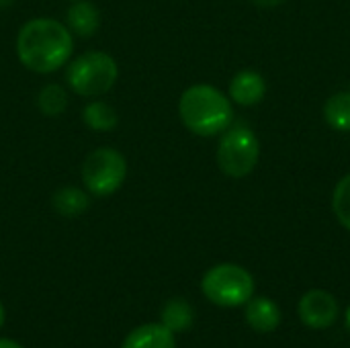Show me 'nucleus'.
<instances>
[{
    "label": "nucleus",
    "instance_id": "nucleus-1",
    "mask_svg": "<svg viewBox=\"0 0 350 348\" xmlns=\"http://www.w3.org/2000/svg\"><path fill=\"white\" fill-rule=\"evenodd\" d=\"M74 51V37L66 23L49 16L27 21L16 35L18 62L35 74H51L66 66Z\"/></svg>",
    "mask_w": 350,
    "mask_h": 348
},
{
    "label": "nucleus",
    "instance_id": "nucleus-2",
    "mask_svg": "<svg viewBox=\"0 0 350 348\" xmlns=\"http://www.w3.org/2000/svg\"><path fill=\"white\" fill-rule=\"evenodd\" d=\"M178 115L191 133L213 137L232 125L234 107L219 88L211 84H193L180 94Z\"/></svg>",
    "mask_w": 350,
    "mask_h": 348
},
{
    "label": "nucleus",
    "instance_id": "nucleus-3",
    "mask_svg": "<svg viewBox=\"0 0 350 348\" xmlns=\"http://www.w3.org/2000/svg\"><path fill=\"white\" fill-rule=\"evenodd\" d=\"M119 78L117 59L107 51H86L72 59L66 70V84L72 92L92 98L107 94Z\"/></svg>",
    "mask_w": 350,
    "mask_h": 348
},
{
    "label": "nucleus",
    "instance_id": "nucleus-4",
    "mask_svg": "<svg viewBox=\"0 0 350 348\" xmlns=\"http://www.w3.org/2000/svg\"><path fill=\"white\" fill-rule=\"evenodd\" d=\"M201 291L213 306L240 308L254 297V277L240 265L221 263L203 275Z\"/></svg>",
    "mask_w": 350,
    "mask_h": 348
},
{
    "label": "nucleus",
    "instance_id": "nucleus-5",
    "mask_svg": "<svg viewBox=\"0 0 350 348\" xmlns=\"http://www.w3.org/2000/svg\"><path fill=\"white\" fill-rule=\"evenodd\" d=\"M260 158V142L256 133L246 125L228 127L217 144V166L224 174L232 178L248 176Z\"/></svg>",
    "mask_w": 350,
    "mask_h": 348
},
{
    "label": "nucleus",
    "instance_id": "nucleus-6",
    "mask_svg": "<svg viewBox=\"0 0 350 348\" xmlns=\"http://www.w3.org/2000/svg\"><path fill=\"white\" fill-rule=\"evenodd\" d=\"M80 176L92 197H109L117 193L127 178V160L115 148H96L84 158Z\"/></svg>",
    "mask_w": 350,
    "mask_h": 348
},
{
    "label": "nucleus",
    "instance_id": "nucleus-7",
    "mask_svg": "<svg viewBox=\"0 0 350 348\" xmlns=\"http://www.w3.org/2000/svg\"><path fill=\"white\" fill-rule=\"evenodd\" d=\"M297 314L308 328L326 330L338 318V302L332 293L324 289H312L299 299Z\"/></svg>",
    "mask_w": 350,
    "mask_h": 348
},
{
    "label": "nucleus",
    "instance_id": "nucleus-8",
    "mask_svg": "<svg viewBox=\"0 0 350 348\" xmlns=\"http://www.w3.org/2000/svg\"><path fill=\"white\" fill-rule=\"evenodd\" d=\"M267 94V80L254 70L238 72L230 82V101L240 107H254Z\"/></svg>",
    "mask_w": 350,
    "mask_h": 348
},
{
    "label": "nucleus",
    "instance_id": "nucleus-9",
    "mask_svg": "<svg viewBox=\"0 0 350 348\" xmlns=\"http://www.w3.org/2000/svg\"><path fill=\"white\" fill-rule=\"evenodd\" d=\"M244 318L248 326L256 332L269 334L281 324V310L269 297H250L244 310Z\"/></svg>",
    "mask_w": 350,
    "mask_h": 348
},
{
    "label": "nucleus",
    "instance_id": "nucleus-10",
    "mask_svg": "<svg viewBox=\"0 0 350 348\" xmlns=\"http://www.w3.org/2000/svg\"><path fill=\"white\" fill-rule=\"evenodd\" d=\"M66 27L72 31V35L92 37L100 27V12L88 0H74L66 12Z\"/></svg>",
    "mask_w": 350,
    "mask_h": 348
},
{
    "label": "nucleus",
    "instance_id": "nucleus-11",
    "mask_svg": "<svg viewBox=\"0 0 350 348\" xmlns=\"http://www.w3.org/2000/svg\"><path fill=\"white\" fill-rule=\"evenodd\" d=\"M121 348H176V338L162 324H144L125 336Z\"/></svg>",
    "mask_w": 350,
    "mask_h": 348
},
{
    "label": "nucleus",
    "instance_id": "nucleus-12",
    "mask_svg": "<svg viewBox=\"0 0 350 348\" xmlns=\"http://www.w3.org/2000/svg\"><path fill=\"white\" fill-rule=\"evenodd\" d=\"M51 207L62 217H78L90 207V193L78 187H62L51 197Z\"/></svg>",
    "mask_w": 350,
    "mask_h": 348
},
{
    "label": "nucleus",
    "instance_id": "nucleus-13",
    "mask_svg": "<svg viewBox=\"0 0 350 348\" xmlns=\"http://www.w3.org/2000/svg\"><path fill=\"white\" fill-rule=\"evenodd\" d=\"M195 322V312L193 306L183 299V297H174L170 302L164 304L162 312H160V324L166 326L170 332H187Z\"/></svg>",
    "mask_w": 350,
    "mask_h": 348
},
{
    "label": "nucleus",
    "instance_id": "nucleus-14",
    "mask_svg": "<svg viewBox=\"0 0 350 348\" xmlns=\"http://www.w3.org/2000/svg\"><path fill=\"white\" fill-rule=\"evenodd\" d=\"M82 121L92 131H111V129L117 127L119 117H117V111L109 103H105V101H90L82 109Z\"/></svg>",
    "mask_w": 350,
    "mask_h": 348
},
{
    "label": "nucleus",
    "instance_id": "nucleus-15",
    "mask_svg": "<svg viewBox=\"0 0 350 348\" xmlns=\"http://www.w3.org/2000/svg\"><path fill=\"white\" fill-rule=\"evenodd\" d=\"M324 119L336 131H350V92H336L326 101Z\"/></svg>",
    "mask_w": 350,
    "mask_h": 348
},
{
    "label": "nucleus",
    "instance_id": "nucleus-16",
    "mask_svg": "<svg viewBox=\"0 0 350 348\" xmlns=\"http://www.w3.org/2000/svg\"><path fill=\"white\" fill-rule=\"evenodd\" d=\"M68 107V92L62 84H45L37 94V109L45 117H59Z\"/></svg>",
    "mask_w": 350,
    "mask_h": 348
},
{
    "label": "nucleus",
    "instance_id": "nucleus-17",
    "mask_svg": "<svg viewBox=\"0 0 350 348\" xmlns=\"http://www.w3.org/2000/svg\"><path fill=\"white\" fill-rule=\"evenodd\" d=\"M332 211L342 228L350 232V174L342 176L332 195Z\"/></svg>",
    "mask_w": 350,
    "mask_h": 348
},
{
    "label": "nucleus",
    "instance_id": "nucleus-18",
    "mask_svg": "<svg viewBox=\"0 0 350 348\" xmlns=\"http://www.w3.org/2000/svg\"><path fill=\"white\" fill-rule=\"evenodd\" d=\"M256 6H262V8H273V6H279L283 0H252Z\"/></svg>",
    "mask_w": 350,
    "mask_h": 348
},
{
    "label": "nucleus",
    "instance_id": "nucleus-19",
    "mask_svg": "<svg viewBox=\"0 0 350 348\" xmlns=\"http://www.w3.org/2000/svg\"><path fill=\"white\" fill-rule=\"evenodd\" d=\"M0 348H23L18 343L10 340V338H0Z\"/></svg>",
    "mask_w": 350,
    "mask_h": 348
},
{
    "label": "nucleus",
    "instance_id": "nucleus-20",
    "mask_svg": "<svg viewBox=\"0 0 350 348\" xmlns=\"http://www.w3.org/2000/svg\"><path fill=\"white\" fill-rule=\"evenodd\" d=\"M4 320H6V312H4V306H2V302H0V328L4 326Z\"/></svg>",
    "mask_w": 350,
    "mask_h": 348
},
{
    "label": "nucleus",
    "instance_id": "nucleus-21",
    "mask_svg": "<svg viewBox=\"0 0 350 348\" xmlns=\"http://www.w3.org/2000/svg\"><path fill=\"white\" fill-rule=\"evenodd\" d=\"M345 324H347V330L350 332V306L347 308V314H345Z\"/></svg>",
    "mask_w": 350,
    "mask_h": 348
},
{
    "label": "nucleus",
    "instance_id": "nucleus-22",
    "mask_svg": "<svg viewBox=\"0 0 350 348\" xmlns=\"http://www.w3.org/2000/svg\"><path fill=\"white\" fill-rule=\"evenodd\" d=\"M10 4H12V0H0V10L2 8H8Z\"/></svg>",
    "mask_w": 350,
    "mask_h": 348
},
{
    "label": "nucleus",
    "instance_id": "nucleus-23",
    "mask_svg": "<svg viewBox=\"0 0 350 348\" xmlns=\"http://www.w3.org/2000/svg\"><path fill=\"white\" fill-rule=\"evenodd\" d=\"M70 2H74V0H70Z\"/></svg>",
    "mask_w": 350,
    "mask_h": 348
}]
</instances>
